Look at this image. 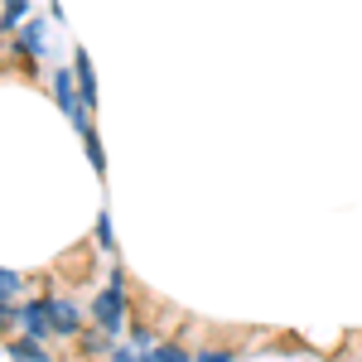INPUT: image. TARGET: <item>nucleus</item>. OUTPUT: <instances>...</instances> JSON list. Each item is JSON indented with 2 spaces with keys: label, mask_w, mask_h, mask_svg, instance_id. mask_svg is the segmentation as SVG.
Listing matches in <instances>:
<instances>
[{
  "label": "nucleus",
  "mask_w": 362,
  "mask_h": 362,
  "mask_svg": "<svg viewBox=\"0 0 362 362\" xmlns=\"http://www.w3.org/2000/svg\"><path fill=\"white\" fill-rule=\"evenodd\" d=\"M92 319H97L107 334H121V324H126V290H121V271H116L112 285L97 295V305H92Z\"/></svg>",
  "instance_id": "1"
},
{
  "label": "nucleus",
  "mask_w": 362,
  "mask_h": 362,
  "mask_svg": "<svg viewBox=\"0 0 362 362\" xmlns=\"http://www.w3.org/2000/svg\"><path fill=\"white\" fill-rule=\"evenodd\" d=\"M20 324L29 329V338H49L54 334V319H49V305H44V300H34V305L20 309Z\"/></svg>",
  "instance_id": "2"
},
{
  "label": "nucleus",
  "mask_w": 362,
  "mask_h": 362,
  "mask_svg": "<svg viewBox=\"0 0 362 362\" xmlns=\"http://www.w3.org/2000/svg\"><path fill=\"white\" fill-rule=\"evenodd\" d=\"M73 73H78L83 107H97V83H92V63H87V49H78V54H73Z\"/></svg>",
  "instance_id": "3"
},
{
  "label": "nucleus",
  "mask_w": 362,
  "mask_h": 362,
  "mask_svg": "<svg viewBox=\"0 0 362 362\" xmlns=\"http://www.w3.org/2000/svg\"><path fill=\"white\" fill-rule=\"evenodd\" d=\"M44 305H49V319H54V334H73V329H78V309L68 305V300L49 295Z\"/></svg>",
  "instance_id": "4"
},
{
  "label": "nucleus",
  "mask_w": 362,
  "mask_h": 362,
  "mask_svg": "<svg viewBox=\"0 0 362 362\" xmlns=\"http://www.w3.org/2000/svg\"><path fill=\"white\" fill-rule=\"evenodd\" d=\"M20 44H25V54H39V49H44V25H39V20L20 25Z\"/></svg>",
  "instance_id": "5"
},
{
  "label": "nucleus",
  "mask_w": 362,
  "mask_h": 362,
  "mask_svg": "<svg viewBox=\"0 0 362 362\" xmlns=\"http://www.w3.org/2000/svg\"><path fill=\"white\" fill-rule=\"evenodd\" d=\"M140 362H194L184 348H174V343H165V348H155V353H145Z\"/></svg>",
  "instance_id": "6"
},
{
  "label": "nucleus",
  "mask_w": 362,
  "mask_h": 362,
  "mask_svg": "<svg viewBox=\"0 0 362 362\" xmlns=\"http://www.w3.org/2000/svg\"><path fill=\"white\" fill-rule=\"evenodd\" d=\"M83 348H87V353H112V334L97 324L92 334H83Z\"/></svg>",
  "instance_id": "7"
},
{
  "label": "nucleus",
  "mask_w": 362,
  "mask_h": 362,
  "mask_svg": "<svg viewBox=\"0 0 362 362\" xmlns=\"http://www.w3.org/2000/svg\"><path fill=\"white\" fill-rule=\"evenodd\" d=\"M83 140H87V160L97 165V174H102V169H107V155H102V145H97V136H92V126L83 131Z\"/></svg>",
  "instance_id": "8"
},
{
  "label": "nucleus",
  "mask_w": 362,
  "mask_h": 362,
  "mask_svg": "<svg viewBox=\"0 0 362 362\" xmlns=\"http://www.w3.org/2000/svg\"><path fill=\"white\" fill-rule=\"evenodd\" d=\"M15 358H25V362H44V348H39V338H25V343L15 348Z\"/></svg>",
  "instance_id": "9"
},
{
  "label": "nucleus",
  "mask_w": 362,
  "mask_h": 362,
  "mask_svg": "<svg viewBox=\"0 0 362 362\" xmlns=\"http://www.w3.org/2000/svg\"><path fill=\"white\" fill-rule=\"evenodd\" d=\"M0 285H5V300L15 305V295H20V276H15V271H5V276H0Z\"/></svg>",
  "instance_id": "10"
},
{
  "label": "nucleus",
  "mask_w": 362,
  "mask_h": 362,
  "mask_svg": "<svg viewBox=\"0 0 362 362\" xmlns=\"http://www.w3.org/2000/svg\"><path fill=\"white\" fill-rule=\"evenodd\" d=\"M97 242H102V247L112 251V223H107V213H102V218H97Z\"/></svg>",
  "instance_id": "11"
},
{
  "label": "nucleus",
  "mask_w": 362,
  "mask_h": 362,
  "mask_svg": "<svg viewBox=\"0 0 362 362\" xmlns=\"http://www.w3.org/2000/svg\"><path fill=\"white\" fill-rule=\"evenodd\" d=\"M194 362H232V353H223V348H218V353H213V348H208V353H198Z\"/></svg>",
  "instance_id": "12"
},
{
  "label": "nucleus",
  "mask_w": 362,
  "mask_h": 362,
  "mask_svg": "<svg viewBox=\"0 0 362 362\" xmlns=\"http://www.w3.org/2000/svg\"><path fill=\"white\" fill-rule=\"evenodd\" d=\"M10 362H20V358H10Z\"/></svg>",
  "instance_id": "13"
}]
</instances>
